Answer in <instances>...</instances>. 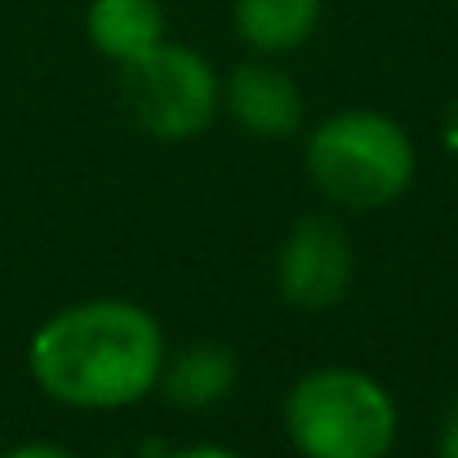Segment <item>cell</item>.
<instances>
[{"instance_id":"6","label":"cell","mask_w":458,"mask_h":458,"mask_svg":"<svg viewBox=\"0 0 458 458\" xmlns=\"http://www.w3.org/2000/svg\"><path fill=\"white\" fill-rule=\"evenodd\" d=\"M223 112L254 139H294L307 121L303 89L276 63H236L223 76Z\"/></svg>"},{"instance_id":"8","label":"cell","mask_w":458,"mask_h":458,"mask_svg":"<svg viewBox=\"0 0 458 458\" xmlns=\"http://www.w3.org/2000/svg\"><path fill=\"white\" fill-rule=\"evenodd\" d=\"M85 36L103 58H112L116 67H130L165 40V4L160 0H89Z\"/></svg>"},{"instance_id":"1","label":"cell","mask_w":458,"mask_h":458,"mask_svg":"<svg viewBox=\"0 0 458 458\" xmlns=\"http://www.w3.org/2000/svg\"><path fill=\"white\" fill-rule=\"evenodd\" d=\"M169 343L134 299H85L45 316L27 338L31 383L67 410H125L152 396Z\"/></svg>"},{"instance_id":"10","label":"cell","mask_w":458,"mask_h":458,"mask_svg":"<svg viewBox=\"0 0 458 458\" xmlns=\"http://www.w3.org/2000/svg\"><path fill=\"white\" fill-rule=\"evenodd\" d=\"M0 458H76V454L67 445H58V441H18Z\"/></svg>"},{"instance_id":"12","label":"cell","mask_w":458,"mask_h":458,"mask_svg":"<svg viewBox=\"0 0 458 458\" xmlns=\"http://www.w3.org/2000/svg\"><path fill=\"white\" fill-rule=\"evenodd\" d=\"M441 458H458V401L450 405V414L441 423Z\"/></svg>"},{"instance_id":"7","label":"cell","mask_w":458,"mask_h":458,"mask_svg":"<svg viewBox=\"0 0 458 458\" xmlns=\"http://www.w3.org/2000/svg\"><path fill=\"white\" fill-rule=\"evenodd\" d=\"M236 374H241V365H236L232 347H223V343H187V347L165 356L156 392L174 410H209L236 387Z\"/></svg>"},{"instance_id":"11","label":"cell","mask_w":458,"mask_h":458,"mask_svg":"<svg viewBox=\"0 0 458 458\" xmlns=\"http://www.w3.org/2000/svg\"><path fill=\"white\" fill-rule=\"evenodd\" d=\"M165 458H245V454L232 450V445H218V441H196V445H178V450H169Z\"/></svg>"},{"instance_id":"5","label":"cell","mask_w":458,"mask_h":458,"mask_svg":"<svg viewBox=\"0 0 458 458\" xmlns=\"http://www.w3.org/2000/svg\"><path fill=\"white\" fill-rule=\"evenodd\" d=\"M356 276V250L338 218L303 214L276 250V290L299 311H329Z\"/></svg>"},{"instance_id":"4","label":"cell","mask_w":458,"mask_h":458,"mask_svg":"<svg viewBox=\"0 0 458 458\" xmlns=\"http://www.w3.org/2000/svg\"><path fill=\"white\" fill-rule=\"evenodd\" d=\"M121 76L134 121L160 143L200 139L223 112V76L209 67L200 49L182 40L165 36L152 54L121 67Z\"/></svg>"},{"instance_id":"3","label":"cell","mask_w":458,"mask_h":458,"mask_svg":"<svg viewBox=\"0 0 458 458\" xmlns=\"http://www.w3.org/2000/svg\"><path fill=\"white\" fill-rule=\"evenodd\" d=\"M396 428L392 392L356 365H316L285 392V437L299 458H387Z\"/></svg>"},{"instance_id":"9","label":"cell","mask_w":458,"mask_h":458,"mask_svg":"<svg viewBox=\"0 0 458 458\" xmlns=\"http://www.w3.org/2000/svg\"><path fill=\"white\" fill-rule=\"evenodd\" d=\"M320 9L325 0H236L232 27L254 54L281 58L311 40V31L320 27Z\"/></svg>"},{"instance_id":"2","label":"cell","mask_w":458,"mask_h":458,"mask_svg":"<svg viewBox=\"0 0 458 458\" xmlns=\"http://www.w3.org/2000/svg\"><path fill=\"white\" fill-rule=\"evenodd\" d=\"M311 187L343 209H387L419 178L410 130L374 107H347L311 125L303 143Z\"/></svg>"}]
</instances>
